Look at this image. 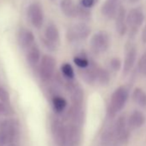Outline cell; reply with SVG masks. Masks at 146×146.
<instances>
[{"mask_svg": "<svg viewBox=\"0 0 146 146\" xmlns=\"http://www.w3.org/2000/svg\"><path fill=\"white\" fill-rule=\"evenodd\" d=\"M19 123L17 119H8L0 125V146L12 144L19 134Z\"/></svg>", "mask_w": 146, "mask_h": 146, "instance_id": "1", "label": "cell"}, {"mask_svg": "<svg viewBox=\"0 0 146 146\" xmlns=\"http://www.w3.org/2000/svg\"><path fill=\"white\" fill-rule=\"evenodd\" d=\"M129 91L126 87H119L112 95L111 100L108 108V115L109 118H113L117 113L121 111L127 102Z\"/></svg>", "mask_w": 146, "mask_h": 146, "instance_id": "2", "label": "cell"}, {"mask_svg": "<svg viewBox=\"0 0 146 146\" xmlns=\"http://www.w3.org/2000/svg\"><path fill=\"white\" fill-rule=\"evenodd\" d=\"M125 22L127 29H129V35L131 38H133L144 22V14L143 11L139 8L131 9L126 13Z\"/></svg>", "mask_w": 146, "mask_h": 146, "instance_id": "3", "label": "cell"}, {"mask_svg": "<svg viewBox=\"0 0 146 146\" xmlns=\"http://www.w3.org/2000/svg\"><path fill=\"white\" fill-rule=\"evenodd\" d=\"M109 45V35L104 31H101L94 35L90 41L91 51L93 52V53L96 55L105 52L108 49Z\"/></svg>", "mask_w": 146, "mask_h": 146, "instance_id": "4", "label": "cell"}, {"mask_svg": "<svg viewBox=\"0 0 146 146\" xmlns=\"http://www.w3.org/2000/svg\"><path fill=\"white\" fill-rule=\"evenodd\" d=\"M113 126L119 143H125L130 137V129L127 125V118L125 115L119 116Z\"/></svg>", "mask_w": 146, "mask_h": 146, "instance_id": "5", "label": "cell"}, {"mask_svg": "<svg viewBox=\"0 0 146 146\" xmlns=\"http://www.w3.org/2000/svg\"><path fill=\"white\" fill-rule=\"evenodd\" d=\"M56 66L55 59L49 55H44L40 60V77L42 81L47 82L49 81L54 74Z\"/></svg>", "mask_w": 146, "mask_h": 146, "instance_id": "6", "label": "cell"}, {"mask_svg": "<svg viewBox=\"0 0 146 146\" xmlns=\"http://www.w3.org/2000/svg\"><path fill=\"white\" fill-rule=\"evenodd\" d=\"M66 89L70 95L72 105L83 106L84 94L79 84L73 80H68L66 84Z\"/></svg>", "mask_w": 146, "mask_h": 146, "instance_id": "7", "label": "cell"}, {"mask_svg": "<svg viewBox=\"0 0 146 146\" xmlns=\"http://www.w3.org/2000/svg\"><path fill=\"white\" fill-rule=\"evenodd\" d=\"M90 28L85 23H79L71 27L67 33V36L70 40L76 41L86 39L90 34Z\"/></svg>", "mask_w": 146, "mask_h": 146, "instance_id": "8", "label": "cell"}, {"mask_svg": "<svg viewBox=\"0 0 146 146\" xmlns=\"http://www.w3.org/2000/svg\"><path fill=\"white\" fill-rule=\"evenodd\" d=\"M137 58V49L134 44L128 43L125 47V59H124V66H123V73L124 75H127L132 70Z\"/></svg>", "mask_w": 146, "mask_h": 146, "instance_id": "9", "label": "cell"}, {"mask_svg": "<svg viewBox=\"0 0 146 146\" xmlns=\"http://www.w3.org/2000/svg\"><path fill=\"white\" fill-rule=\"evenodd\" d=\"M28 14L32 25L36 29H40L42 26L44 20L43 11L41 7L38 4H32L29 8Z\"/></svg>", "mask_w": 146, "mask_h": 146, "instance_id": "10", "label": "cell"}, {"mask_svg": "<svg viewBox=\"0 0 146 146\" xmlns=\"http://www.w3.org/2000/svg\"><path fill=\"white\" fill-rule=\"evenodd\" d=\"M59 42V33L57 27L50 24L45 30V44L50 49H54Z\"/></svg>", "mask_w": 146, "mask_h": 146, "instance_id": "11", "label": "cell"}, {"mask_svg": "<svg viewBox=\"0 0 146 146\" xmlns=\"http://www.w3.org/2000/svg\"><path fill=\"white\" fill-rule=\"evenodd\" d=\"M52 137L58 146H63L65 138V125L59 119H54L51 125Z\"/></svg>", "mask_w": 146, "mask_h": 146, "instance_id": "12", "label": "cell"}, {"mask_svg": "<svg viewBox=\"0 0 146 146\" xmlns=\"http://www.w3.org/2000/svg\"><path fill=\"white\" fill-rule=\"evenodd\" d=\"M126 17V10L123 5H119L117 14L115 16L116 22V30L118 34L121 36L125 35L127 32V25L125 22Z\"/></svg>", "mask_w": 146, "mask_h": 146, "instance_id": "13", "label": "cell"}, {"mask_svg": "<svg viewBox=\"0 0 146 146\" xmlns=\"http://www.w3.org/2000/svg\"><path fill=\"white\" fill-rule=\"evenodd\" d=\"M145 121H146L145 115L138 110L133 111L127 118V125L130 130L140 128L144 125Z\"/></svg>", "mask_w": 146, "mask_h": 146, "instance_id": "14", "label": "cell"}, {"mask_svg": "<svg viewBox=\"0 0 146 146\" xmlns=\"http://www.w3.org/2000/svg\"><path fill=\"white\" fill-rule=\"evenodd\" d=\"M69 119H70L71 124H74L78 126H80L84 119V112L83 106L72 105L68 113Z\"/></svg>", "mask_w": 146, "mask_h": 146, "instance_id": "15", "label": "cell"}, {"mask_svg": "<svg viewBox=\"0 0 146 146\" xmlns=\"http://www.w3.org/2000/svg\"><path fill=\"white\" fill-rule=\"evenodd\" d=\"M118 8V2L113 1V0H107L102 7V13L106 18L113 19L115 18Z\"/></svg>", "mask_w": 146, "mask_h": 146, "instance_id": "16", "label": "cell"}, {"mask_svg": "<svg viewBox=\"0 0 146 146\" xmlns=\"http://www.w3.org/2000/svg\"><path fill=\"white\" fill-rule=\"evenodd\" d=\"M99 67L94 63L90 61V65L83 70V78L87 82L88 84H94L96 82V76H97V71Z\"/></svg>", "mask_w": 146, "mask_h": 146, "instance_id": "17", "label": "cell"}, {"mask_svg": "<svg viewBox=\"0 0 146 146\" xmlns=\"http://www.w3.org/2000/svg\"><path fill=\"white\" fill-rule=\"evenodd\" d=\"M102 143L103 146H116L119 143L116 138L113 125H110L109 127H108L102 133Z\"/></svg>", "mask_w": 146, "mask_h": 146, "instance_id": "18", "label": "cell"}, {"mask_svg": "<svg viewBox=\"0 0 146 146\" xmlns=\"http://www.w3.org/2000/svg\"><path fill=\"white\" fill-rule=\"evenodd\" d=\"M19 42L22 47L28 49L35 43V36L33 33L29 30H23L19 35Z\"/></svg>", "mask_w": 146, "mask_h": 146, "instance_id": "19", "label": "cell"}, {"mask_svg": "<svg viewBox=\"0 0 146 146\" xmlns=\"http://www.w3.org/2000/svg\"><path fill=\"white\" fill-rule=\"evenodd\" d=\"M27 58L31 65H35L40 59V52L36 44L32 45L27 49Z\"/></svg>", "mask_w": 146, "mask_h": 146, "instance_id": "20", "label": "cell"}, {"mask_svg": "<svg viewBox=\"0 0 146 146\" xmlns=\"http://www.w3.org/2000/svg\"><path fill=\"white\" fill-rule=\"evenodd\" d=\"M60 7L62 12L67 17H76L77 7L74 5L72 0H61Z\"/></svg>", "mask_w": 146, "mask_h": 146, "instance_id": "21", "label": "cell"}, {"mask_svg": "<svg viewBox=\"0 0 146 146\" xmlns=\"http://www.w3.org/2000/svg\"><path fill=\"white\" fill-rule=\"evenodd\" d=\"M132 100L141 108L146 107V93L140 88H136L132 92Z\"/></svg>", "mask_w": 146, "mask_h": 146, "instance_id": "22", "label": "cell"}, {"mask_svg": "<svg viewBox=\"0 0 146 146\" xmlns=\"http://www.w3.org/2000/svg\"><path fill=\"white\" fill-rule=\"evenodd\" d=\"M67 106V102L64 98L56 96L52 98V108L57 113H62Z\"/></svg>", "mask_w": 146, "mask_h": 146, "instance_id": "23", "label": "cell"}, {"mask_svg": "<svg viewBox=\"0 0 146 146\" xmlns=\"http://www.w3.org/2000/svg\"><path fill=\"white\" fill-rule=\"evenodd\" d=\"M110 81V74L109 72L102 68H99L97 71V76H96V82H98L102 85L108 84Z\"/></svg>", "mask_w": 146, "mask_h": 146, "instance_id": "24", "label": "cell"}, {"mask_svg": "<svg viewBox=\"0 0 146 146\" xmlns=\"http://www.w3.org/2000/svg\"><path fill=\"white\" fill-rule=\"evenodd\" d=\"M62 74L67 80H73L74 78V70L70 64H64L61 67Z\"/></svg>", "mask_w": 146, "mask_h": 146, "instance_id": "25", "label": "cell"}, {"mask_svg": "<svg viewBox=\"0 0 146 146\" xmlns=\"http://www.w3.org/2000/svg\"><path fill=\"white\" fill-rule=\"evenodd\" d=\"M74 63L79 68H81L82 70H84V69L87 68L90 65V61L86 57H84V56H77V57L74 58Z\"/></svg>", "mask_w": 146, "mask_h": 146, "instance_id": "26", "label": "cell"}, {"mask_svg": "<svg viewBox=\"0 0 146 146\" xmlns=\"http://www.w3.org/2000/svg\"><path fill=\"white\" fill-rule=\"evenodd\" d=\"M137 69L142 75L146 76V52L140 57L137 63Z\"/></svg>", "mask_w": 146, "mask_h": 146, "instance_id": "27", "label": "cell"}, {"mask_svg": "<svg viewBox=\"0 0 146 146\" xmlns=\"http://www.w3.org/2000/svg\"><path fill=\"white\" fill-rule=\"evenodd\" d=\"M76 17H79L82 19H89L90 17V11L89 9H85L84 7H77L76 10Z\"/></svg>", "mask_w": 146, "mask_h": 146, "instance_id": "28", "label": "cell"}, {"mask_svg": "<svg viewBox=\"0 0 146 146\" xmlns=\"http://www.w3.org/2000/svg\"><path fill=\"white\" fill-rule=\"evenodd\" d=\"M0 101L4 104L8 103L10 102V95L8 91L1 86H0Z\"/></svg>", "mask_w": 146, "mask_h": 146, "instance_id": "29", "label": "cell"}, {"mask_svg": "<svg viewBox=\"0 0 146 146\" xmlns=\"http://www.w3.org/2000/svg\"><path fill=\"white\" fill-rule=\"evenodd\" d=\"M121 67V62L118 58H113L110 61V68L113 71H118L120 70Z\"/></svg>", "mask_w": 146, "mask_h": 146, "instance_id": "30", "label": "cell"}, {"mask_svg": "<svg viewBox=\"0 0 146 146\" xmlns=\"http://www.w3.org/2000/svg\"><path fill=\"white\" fill-rule=\"evenodd\" d=\"M96 2V0H81V5H82V7L85 9H90L95 5Z\"/></svg>", "mask_w": 146, "mask_h": 146, "instance_id": "31", "label": "cell"}, {"mask_svg": "<svg viewBox=\"0 0 146 146\" xmlns=\"http://www.w3.org/2000/svg\"><path fill=\"white\" fill-rule=\"evenodd\" d=\"M142 40L143 43H146V24L142 31Z\"/></svg>", "mask_w": 146, "mask_h": 146, "instance_id": "32", "label": "cell"}, {"mask_svg": "<svg viewBox=\"0 0 146 146\" xmlns=\"http://www.w3.org/2000/svg\"><path fill=\"white\" fill-rule=\"evenodd\" d=\"M5 113H6V108L4 103L0 102V114H3Z\"/></svg>", "mask_w": 146, "mask_h": 146, "instance_id": "33", "label": "cell"}, {"mask_svg": "<svg viewBox=\"0 0 146 146\" xmlns=\"http://www.w3.org/2000/svg\"><path fill=\"white\" fill-rule=\"evenodd\" d=\"M128 2H130V3H132V4H134V3H137V2H138L139 0H127Z\"/></svg>", "mask_w": 146, "mask_h": 146, "instance_id": "34", "label": "cell"}, {"mask_svg": "<svg viewBox=\"0 0 146 146\" xmlns=\"http://www.w3.org/2000/svg\"><path fill=\"white\" fill-rule=\"evenodd\" d=\"M6 146H17V145H15V144H9V145H6Z\"/></svg>", "mask_w": 146, "mask_h": 146, "instance_id": "35", "label": "cell"}, {"mask_svg": "<svg viewBox=\"0 0 146 146\" xmlns=\"http://www.w3.org/2000/svg\"><path fill=\"white\" fill-rule=\"evenodd\" d=\"M113 1H116V2H118V1H119V0H113Z\"/></svg>", "mask_w": 146, "mask_h": 146, "instance_id": "36", "label": "cell"}]
</instances>
